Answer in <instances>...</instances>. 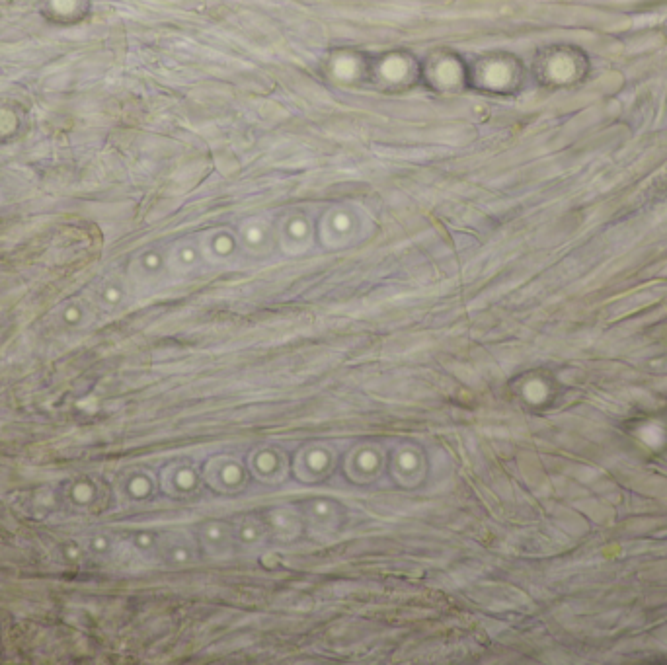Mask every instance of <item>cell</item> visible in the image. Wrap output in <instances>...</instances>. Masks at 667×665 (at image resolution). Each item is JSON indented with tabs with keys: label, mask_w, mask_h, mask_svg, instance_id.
Listing matches in <instances>:
<instances>
[{
	"label": "cell",
	"mask_w": 667,
	"mask_h": 665,
	"mask_svg": "<svg viewBox=\"0 0 667 665\" xmlns=\"http://www.w3.org/2000/svg\"><path fill=\"white\" fill-rule=\"evenodd\" d=\"M166 264H168V272L176 277H190V275L199 274L207 266L199 240H192V238H186L174 244V248L170 250L166 258Z\"/></svg>",
	"instance_id": "13"
},
{
	"label": "cell",
	"mask_w": 667,
	"mask_h": 665,
	"mask_svg": "<svg viewBox=\"0 0 667 665\" xmlns=\"http://www.w3.org/2000/svg\"><path fill=\"white\" fill-rule=\"evenodd\" d=\"M199 545L213 560H227L235 554V527L225 521H207L199 529Z\"/></svg>",
	"instance_id": "10"
},
{
	"label": "cell",
	"mask_w": 667,
	"mask_h": 665,
	"mask_svg": "<svg viewBox=\"0 0 667 665\" xmlns=\"http://www.w3.org/2000/svg\"><path fill=\"white\" fill-rule=\"evenodd\" d=\"M166 272H168V264L160 252H145L135 264V274L143 283L158 281Z\"/></svg>",
	"instance_id": "18"
},
{
	"label": "cell",
	"mask_w": 667,
	"mask_h": 665,
	"mask_svg": "<svg viewBox=\"0 0 667 665\" xmlns=\"http://www.w3.org/2000/svg\"><path fill=\"white\" fill-rule=\"evenodd\" d=\"M203 482L219 494L233 496L246 488V469L235 457L219 455L205 463Z\"/></svg>",
	"instance_id": "2"
},
{
	"label": "cell",
	"mask_w": 667,
	"mask_h": 665,
	"mask_svg": "<svg viewBox=\"0 0 667 665\" xmlns=\"http://www.w3.org/2000/svg\"><path fill=\"white\" fill-rule=\"evenodd\" d=\"M160 484H162V490L168 496L184 500V498H190V496L199 492L201 476L188 463H172V465H168L166 469L162 470Z\"/></svg>",
	"instance_id": "12"
},
{
	"label": "cell",
	"mask_w": 667,
	"mask_h": 665,
	"mask_svg": "<svg viewBox=\"0 0 667 665\" xmlns=\"http://www.w3.org/2000/svg\"><path fill=\"white\" fill-rule=\"evenodd\" d=\"M461 63L455 59H443L437 65V79L445 84H455L457 80L461 79Z\"/></svg>",
	"instance_id": "21"
},
{
	"label": "cell",
	"mask_w": 667,
	"mask_h": 665,
	"mask_svg": "<svg viewBox=\"0 0 667 665\" xmlns=\"http://www.w3.org/2000/svg\"><path fill=\"white\" fill-rule=\"evenodd\" d=\"M344 470L354 484L377 482L385 470V449L375 443L355 445L346 457Z\"/></svg>",
	"instance_id": "3"
},
{
	"label": "cell",
	"mask_w": 667,
	"mask_h": 665,
	"mask_svg": "<svg viewBox=\"0 0 667 665\" xmlns=\"http://www.w3.org/2000/svg\"><path fill=\"white\" fill-rule=\"evenodd\" d=\"M301 513L314 531L320 533H334L342 523V509L330 498H314L303 506Z\"/></svg>",
	"instance_id": "14"
},
{
	"label": "cell",
	"mask_w": 667,
	"mask_h": 665,
	"mask_svg": "<svg viewBox=\"0 0 667 665\" xmlns=\"http://www.w3.org/2000/svg\"><path fill=\"white\" fill-rule=\"evenodd\" d=\"M391 472L398 486L418 488L428 476V457L416 443H402L394 449Z\"/></svg>",
	"instance_id": "5"
},
{
	"label": "cell",
	"mask_w": 667,
	"mask_h": 665,
	"mask_svg": "<svg viewBox=\"0 0 667 665\" xmlns=\"http://www.w3.org/2000/svg\"><path fill=\"white\" fill-rule=\"evenodd\" d=\"M365 223L363 213L354 205H336L322 215L318 235L326 248H348L363 238Z\"/></svg>",
	"instance_id": "1"
},
{
	"label": "cell",
	"mask_w": 667,
	"mask_h": 665,
	"mask_svg": "<svg viewBox=\"0 0 667 665\" xmlns=\"http://www.w3.org/2000/svg\"><path fill=\"white\" fill-rule=\"evenodd\" d=\"M270 537L266 521H258L254 517H246L235 529L236 545L244 550H256L266 545Z\"/></svg>",
	"instance_id": "17"
},
{
	"label": "cell",
	"mask_w": 667,
	"mask_h": 665,
	"mask_svg": "<svg viewBox=\"0 0 667 665\" xmlns=\"http://www.w3.org/2000/svg\"><path fill=\"white\" fill-rule=\"evenodd\" d=\"M158 541H160V537L155 533L141 531L133 537V547H135V550H139L141 554L151 556V554H158Z\"/></svg>",
	"instance_id": "22"
},
{
	"label": "cell",
	"mask_w": 667,
	"mask_h": 665,
	"mask_svg": "<svg viewBox=\"0 0 667 665\" xmlns=\"http://www.w3.org/2000/svg\"><path fill=\"white\" fill-rule=\"evenodd\" d=\"M336 467V451L326 443H309L295 455V476L305 484H316L324 480Z\"/></svg>",
	"instance_id": "4"
},
{
	"label": "cell",
	"mask_w": 667,
	"mask_h": 665,
	"mask_svg": "<svg viewBox=\"0 0 667 665\" xmlns=\"http://www.w3.org/2000/svg\"><path fill=\"white\" fill-rule=\"evenodd\" d=\"M207 266H231L240 256V240L231 229L217 227L197 238Z\"/></svg>",
	"instance_id": "9"
},
{
	"label": "cell",
	"mask_w": 667,
	"mask_h": 665,
	"mask_svg": "<svg viewBox=\"0 0 667 665\" xmlns=\"http://www.w3.org/2000/svg\"><path fill=\"white\" fill-rule=\"evenodd\" d=\"M303 513L291 506H279L266 513V525L270 535L281 541H293L303 533Z\"/></svg>",
	"instance_id": "15"
},
{
	"label": "cell",
	"mask_w": 667,
	"mask_h": 665,
	"mask_svg": "<svg viewBox=\"0 0 667 665\" xmlns=\"http://www.w3.org/2000/svg\"><path fill=\"white\" fill-rule=\"evenodd\" d=\"M158 558L172 568H188L197 562L196 541L184 531H174L158 541Z\"/></svg>",
	"instance_id": "11"
},
{
	"label": "cell",
	"mask_w": 667,
	"mask_h": 665,
	"mask_svg": "<svg viewBox=\"0 0 667 665\" xmlns=\"http://www.w3.org/2000/svg\"><path fill=\"white\" fill-rule=\"evenodd\" d=\"M119 494L127 504L147 502L155 494V478L147 470H133L125 474L119 484Z\"/></svg>",
	"instance_id": "16"
},
{
	"label": "cell",
	"mask_w": 667,
	"mask_h": 665,
	"mask_svg": "<svg viewBox=\"0 0 667 665\" xmlns=\"http://www.w3.org/2000/svg\"><path fill=\"white\" fill-rule=\"evenodd\" d=\"M412 65H410V59H406L404 55L400 53H393V55H387L381 65H379V75L389 82H400V80L406 79L408 73H410Z\"/></svg>",
	"instance_id": "19"
},
{
	"label": "cell",
	"mask_w": 667,
	"mask_h": 665,
	"mask_svg": "<svg viewBox=\"0 0 667 665\" xmlns=\"http://www.w3.org/2000/svg\"><path fill=\"white\" fill-rule=\"evenodd\" d=\"M279 248L287 256H303L314 244L313 221L305 213H291L283 217L277 227Z\"/></svg>",
	"instance_id": "7"
},
{
	"label": "cell",
	"mask_w": 667,
	"mask_h": 665,
	"mask_svg": "<svg viewBox=\"0 0 667 665\" xmlns=\"http://www.w3.org/2000/svg\"><path fill=\"white\" fill-rule=\"evenodd\" d=\"M238 240L244 254L252 258H266L275 250L277 229L264 217L244 219L238 229Z\"/></svg>",
	"instance_id": "8"
},
{
	"label": "cell",
	"mask_w": 667,
	"mask_h": 665,
	"mask_svg": "<svg viewBox=\"0 0 667 665\" xmlns=\"http://www.w3.org/2000/svg\"><path fill=\"white\" fill-rule=\"evenodd\" d=\"M359 69H361L359 59L352 53H342V55L334 57V61H332V73H334L336 79L354 80L359 73Z\"/></svg>",
	"instance_id": "20"
},
{
	"label": "cell",
	"mask_w": 667,
	"mask_h": 665,
	"mask_svg": "<svg viewBox=\"0 0 667 665\" xmlns=\"http://www.w3.org/2000/svg\"><path fill=\"white\" fill-rule=\"evenodd\" d=\"M248 470L252 476L268 486L281 484L287 478L289 472V461L281 447L277 445H260L252 449L248 455Z\"/></svg>",
	"instance_id": "6"
}]
</instances>
